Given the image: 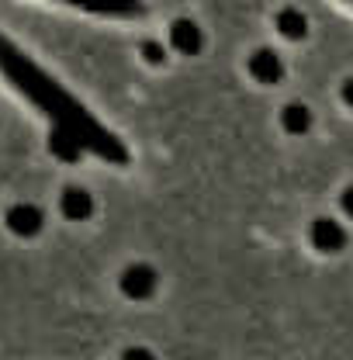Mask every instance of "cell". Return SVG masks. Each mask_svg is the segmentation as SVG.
<instances>
[{
    "label": "cell",
    "mask_w": 353,
    "mask_h": 360,
    "mask_svg": "<svg viewBox=\"0 0 353 360\" xmlns=\"http://www.w3.org/2000/svg\"><path fill=\"white\" fill-rule=\"evenodd\" d=\"M284 122H288L291 132H305V129H309V111H305V108H288Z\"/></svg>",
    "instance_id": "cell-4"
},
{
    "label": "cell",
    "mask_w": 353,
    "mask_h": 360,
    "mask_svg": "<svg viewBox=\"0 0 353 360\" xmlns=\"http://www.w3.org/2000/svg\"><path fill=\"white\" fill-rule=\"evenodd\" d=\"M284 32H291V35H302V32H305V21H302V14L288 11V14H284Z\"/></svg>",
    "instance_id": "cell-6"
},
{
    "label": "cell",
    "mask_w": 353,
    "mask_h": 360,
    "mask_svg": "<svg viewBox=\"0 0 353 360\" xmlns=\"http://www.w3.org/2000/svg\"><path fill=\"white\" fill-rule=\"evenodd\" d=\"M343 212H347V215H353V187H347V191H343Z\"/></svg>",
    "instance_id": "cell-7"
},
{
    "label": "cell",
    "mask_w": 353,
    "mask_h": 360,
    "mask_svg": "<svg viewBox=\"0 0 353 360\" xmlns=\"http://www.w3.org/2000/svg\"><path fill=\"white\" fill-rule=\"evenodd\" d=\"M312 243L322 253H336V250L347 246V232H343V225L333 222V219H319V222L312 225Z\"/></svg>",
    "instance_id": "cell-1"
},
{
    "label": "cell",
    "mask_w": 353,
    "mask_h": 360,
    "mask_svg": "<svg viewBox=\"0 0 353 360\" xmlns=\"http://www.w3.org/2000/svg\"><path fill=\"white\" fill-rule=\"evenodd\" d=\"M347 101L353 104V84H347Z\"/></svg>",
    "instance_id": "cell-9"
},
{
    "label": "cell",
    "mask_w": 353,
    "mask_h": 360,
    "mask_svg": "<svg viewBox=\"0 0 353 360\" xmlns=\"http://www.w3.org/2000/svg\"><path fill=\"white\" fill-rule=\"evenodd\" d=\"M66 208H70V215H87V208H90V198H84V194H70L66 198Z\"/></svg>",
    "instance_id": "cell-5"
},
{
    "label": "cell",
    "mask_w": 353,
    "mask_h": 360,
    "mask_svg": "<svg viewBox=\"0 0 353 360\" xmlns=\"http://www.w3.org/2000/svg\"><path fill=\"white\" fill-rule=\"evenodd\" d=\"M11 225H14L18 232H35V229H39V212H32L28 205H21V208L11 215Z\"/></svg>",
    "instance_id": "cell-3"
},
{
    "label": "cell",
    "mask_w": 353,
    "mask_h": 360,
    "mask_svg": "<svg viewBox=\"0 0 353 360\" xmlns=\"http://www.w3.org/2000/svg\"><path fill=\"white\" fill-rule=\"evenodd\" d=\"M125 360H153V357H149L146 350H129V354H125Z\"/></svg>",
    "instance_id": "cell-8"
},
{
    "label": "cell",
    "mask_w": 353,
    "mask_h": 360,
    "mask_svg": "<svg viewBox=\"0 0 353 360\" xmlns=\"http://www.w3.org/2000/svg\"><path fill=\"white\" fill-rule=\"evenodd\" d=\"M125 291L132 295V298H142V295H153V274L146 267H132L129 274H125Z\"/></svg>",
    "instance_id": "cell-2"
}]
</instances>
